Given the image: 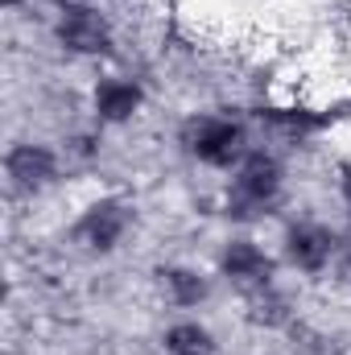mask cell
<instances>
[{
    "label": "cell",
    "instance_id": "cell-6",
    "mask_svg": "<svg viewBox=\"0 0 351 355\" xmlns=\"http://www.w3.org/2000/svg\"><path fill=\"white\" fill-rule=\"evenodd\" d=\"M4 174L8 182L17 186V190H25V194H37L42 186H50L54 174H58V157L46 149V145H12L8 149V157H4Z\"/></svg>",
    "mask_w": 351,
    "mask_h": 355
},
{
    "label": "cell",
    "instance_id": "cell-4",
    "mask_svg": "<svg viewBox=\"0 0 351 355\" xmlns=\"http://www.w3.org/2000/svg\"><path fill=\"white\" fill-rule=\"evenodd\" d=\"M58 42L71 50V54H108L112 46V25L108 17H99V8H67L58 17Z\"/></svg>",
    "mask_w": 351,
    "mask_h": 355
},
{
    "label": "cell",
    "instance_id": "cell-11",
    "mask_svg": "<svg viewBox=\"0 0 351 355\" xmlns=\"http://www.w3.org/2000/svg\"><path fill=\"white\" fill-rule=\"evenodd\" d=\"M58 4V12H67V8H87L91 0H54Z\"/></svg>",
    "mask_w": 351,
    "mask_h": 355
},
{
    "label": "cell",
    "instance_id": "cell-9",
    "mask_svg": "<svg viewBox=\"0 0 351 355\" xmlns=\"http://www.w3.org/2000/svg\"><path fill=\"white\" fill-rule=\"evenodd\" d=\"M162 355H215V335L203 322H174L162 339Z\"/></svg>",
    "mask_w": 351,
    "mask_h": 355
},
{
    "label": "cell",
    "instance_id": "cell-1",
    "mask_svg": "<svg viewBox=\"0 0 351 355\" xmlns=\"http://www.w3.org/2000/svg\"><path fill=\"white\" fill-rule=\"evenodd\" d=\"M182 145L211 170H236L248 149V128L228 116H194L182 132Z\"/></svg>",
    "mask_w": 351,
    "mask_h": 355
},
{
    "label": "cell",
    "instance_id": "cell-7",
    "mask_svg": "<svg viewBox=\"0 0 351 355\" xmlns=\"http://www.w3.org/2000/svg\"><path fill=\"white\" fill-rule=\"evenodd\" d=\"M219 268L228 281L244 285V289H264L273 277V261L264 257V248L257 240H228L219 252Z\"/></svg>",
    "mask_w": 351,
    "mask_h": 355
},
{
    "label": "cell",
    "instance_id": "cell-8",
    "mask_svg": "<svg viewBox=\"0 0 351 355\" xmlns=\"http://www.w3.org/2000/svg\"><path fill=\"white\" fill-rule=\"evenodd\" d=\"M141 103H145L141 83H132V79H124V75H108V79H99L95 91H91V107H95V116H99L103 124H124V120H132V116L141 112Z\"/></svg>",
    "mask_w": 351,
    "mask_h": 355
},
{
    "label": "cell",
    "instance_id": "cell-5",
    "mask_svg": "<svg viewBox=\"0 0 351 355\" xmlns=\"http://www.w3.org/2000/svg\"><path fill=\"white\" fill-rule=\"evenodd\" d=\"M124 227H128V211H124V202L103 198V202H95V207L83 211L75 236H79V244L91 248V252H112V248L120 244Z\"/></svg>",
    "mask_w": 351,
    "mask_h": 355
},
{
    "label": "cell",
    "instance_id": "cell-2",
    "mask_svg": "<svg viewBox=\"0 0 351 355\" xmlns=\"http://www.w3.org/2000/svg\"><path fill=\"white\" fill-rule=\"evenodd\" d=\"M281 194V162L273 153H248L240 166H236V178H232V194H228V215H257L264 211L273 198Z\"/></svg>",
    "mask_w": 351,
    "mask_h": 355
},
{
    "label": "cell",
    "instance_id": "cell-10",
    "mask_svg": "<svg viewBox=\"0 0 351 355\" xmlns=\"http://www.w3.org/2000/svg\"><path fill=\"white\" fill-rule=\"evenodd\" d=\"M166 293H170V302L174 306H198L207 293H211V281L198 272V268H170L166 272Z\"/></svg>",
    "mask_w": 351,
    "mask_h": 355
},
{
    "label": "cell",
    "instance_id": "cell-3",
    "mask_svg": "<svg viewBox=\"0 0 351 355\" xmlns=\"http://www.w3.org/2000/svg\"><path fill=\"white\" fill-rule=\"evenodd\" d=\"M335 252H339L335 232L323 223H293L285 232V261L302 272H323L335 261Z\"/></svg>",
    "mask_w": 351,
    "mask_h": 355
}]
</instances>
